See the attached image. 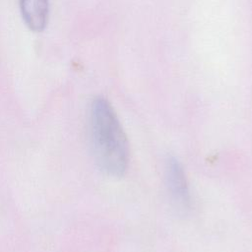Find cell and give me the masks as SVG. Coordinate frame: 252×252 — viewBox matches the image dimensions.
Listing matches in <instances>:
<instances>
[{"mask_svg":"<svg viewBox=\"0 0 252 252\" xmlns=\"http://www.w3.org/2000/svg\"><path fill=\"white\" fill-rule=\"evenodd\" d=\"M89 135L100 170L111 177L123 176L128 166V142L115 111L103 97L94 98L90 106Z\"/></svg>","mask_w":252,"mask_h":252,"instance_id":"1","label":"cell"},{"mask_svg":"<svg viewBox=\"0 0 252 252\" xmlns=\"http://www.w3.org/2000/svg\"><path fill=\"white\" fill-rule=\"evenodd\" d=\"M165 184L173 207L181 214L187 213L191 205L190 191L183 166L174 157L166 160Z\"/></svg>","mask_w":252,"mask_h":252,"instance_id":"2","label":"cell"},{"mask_svg":"<svg viewBox=\"0 0 252 252\" xmlns=\"http://www.w3.org/2000/svg\"><path fill=\"white\" fill-rule=\"evenodd\" d=\"M20 12L26 26L34 32H42L49 16V0H19Z\"/></svg>","mask_w":252,"mask_h":252,"instance_id":"3","label":"cell"}]
</instances>
